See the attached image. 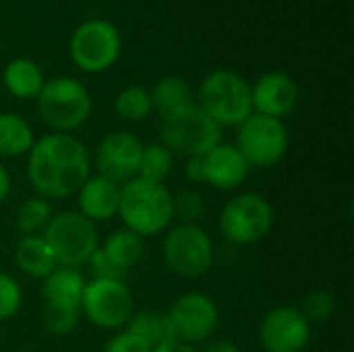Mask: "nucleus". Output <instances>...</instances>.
Returning <instances> with one entry per match:
<instances>
[{
    "instance_id": "obj_31",
    "label": "nucleus",
    "mask_w": 354,
    "mask_h": 352,
    "mask_svg": "<svg viewBox=\"0 0 354 352\" xmlns=\"http://www.w3.org/2000/svg\"><path fill=\"white\" fill-rule=\"evenodd\" d=\"M23 307V288L19 280L6 272H0V324L12 319Z\"/></svg>"
},
{
    "instance_id": "obj_6",
    "label": "nucleus",
    "mask_w": 354,
    "mask_h": 352,
    "mask_svg": "<svg viewBox=\"0 0 354 352\" xmlns=\"http://www.w3.org/2000/svg\"><path fill=\"white\" fill-rule=\"evenodd\" d=\"M35 102L39 118L54 133H75L89 120L93 110L91 93L73 77H54L46 81Z\"/></svg>"
},
{
    "instance_id": "obj_10",
    "label": "nucleus",
    "mask_w": 354,
    "mask_h": 352,
    "mask_svg": "<svg viewBox=\"0 0 354 352\" xmlns=\"http://www.w3.org/2000/svg\"><path fill=\"white\" fill-rule=\"evenodd\" d=\"M122 50L120 31L106 19H89L75 27L68 54L77 68L83 73H104L112 68Z\"/></svg>"
},
{
    "instance_id": "obj_3",
    "label": "nucleus",
    "mask_w": 354,
    "mask_h": 352,
    "mask_svg": "<svg viewBox=\"0 0 354 352\" xmlns=\"http://www.w3.org/2000/svg\"><path fill=\"white\" fill-rule=\"evenodd\" d=\"M195 104L220 127H239L253 114L251 83L236 71L218 68L203 77Z\"/></svg>"
},
{
    "instance_id": "obj_28",
    "label": "nucleus",
    "mask_w": 354,
    "mask_h": 352,
    "mask_svg": "<svg viewBox=\"0 0 354 352\" xmlns=\"http://www.w3.org/2000/svg\"><path fill=\"white\" fill-rule=\"evenodd\" d=\"M299 309L303 311V315L307 317V322L311 326L313 324H328L338 311V299L328 288H315L301 301Z\"/></svg>"
},
{
    "instance_id": "obj_8",
    "label": "nucleus",
    "mask_w": 354,
    "mask_h": 352,
    "mask_svg": "<svg viewBox=\"0 0 354 352\" xmlns=\"http://www.w3.org/2000/svg\"><path fill=\"white\" fill-rule=\"evenodd\" d=\"M160 141L174 158H203L222 141V129L195 104L162 120Z\"/></svg>"
},
{
    "instance_id": "obj_13",
    "label": "nucleus",
    "mask_w": 354,
    "mask_h": 352,
    "mask_svg": "<svg viewBox=\"0 0 354 352\" xmlns=\"http://www.w3.org/2000/svg\"><path fill=\"white\" fill-rule=\"evenodd\" d=\"M313 326L295 305L270 309L257 330L259 344L266 352H305L311 342Z\"/></svg>"
},
{
    "instance_id": "obj_36",
    "label": "nucleus",
    "mask_w": 354,
    "mask_h": 352,
    "mask_svg": "<svg viewBox=\"0 0 354 352\" xmlns=\"http://www.w3.org/2000/svg\"><path fill=\"white\" fill-rule=\"evenodd\" d=\"M151 352H199L195 346L191 344H185V342H178V340H168L156 349H151Z\"/></svg>"
},
{
    "instance_id": "obj_19",
    "label": "nucleus",
    "mask_w": 354,
    "mask_h": 352,
    "mask_svg": "<svg viewBox=\"0 0 354 352\" xmlns=\"http://www.w3.org/2000/svg\"><path fill=\"white\" fill-rule=\"evenodd\" d=\"M12 261H15V268L33 278V280H44L48 274H52L58 263L54 259V253L52 249L48 247L46 239L41 234L37 237H21L15 245V251H12Z\"/></svg>"
},
{
    "instance_id": "obj_20",
    "label": "nucleus",
    "mask_w": 354,
    "mask_h": 352,
    "mask_svg": "<svg viewBox=\"0 0 354 352\" xmlns=\"http://www.w3.org/2000/svg\"><path fill=\"white\" fill-rule=\"evenodd\" d=\"M100 251L116 270H120L127 276V272L143 259L145 239L122 226L118 230H112L104 241H100Z\"/></svg>"
},
{
    "instance_id": "obj_4",
    "label": "nucleus",
    "mask_w": 354,
    "mask_h": 352,
    "mask_svg": "<svg viewBox=\"0 0 354 352\" xmlns=\"http://www.w3.org/2000/svg\"><path fill=\"white\" fill-rule=\"evenodd\" d=\"M162 259L183 280L203 278L216 261V245L201 224H172L162 239Z\"/></svg>"
},
{
    "instance_id": "obj_12",
    "label": "nucleus",
    "mask_w": 354,
    "mask_h": 352,
    "mask_svg": "<svg viewBox=\"0 0 354 352\" xmlns=\"http://www.w3.org/2000/svg\"><path fill=\"white\" fill-rule=\"evenodd\" d=\"M166 315L174 340L191 346L209 342L220 326V309L216 301L199 290H189L176 297Z\"/></svg>"
},
{
    "instance_id": "obj_33",
    "label": "nucleus",
    "mask_w": 354,
    "mask_h": 352,
    "mask_svg": "<svg viewBox=\"0 0 354 352\" xmlns=\"http://www.w3.org/2000/svg\"><path fill=\"white\" fill-rule=\"evenodd\" d=\"M87 266H89V270H91V278H97V280H124V274H122L120 270H116V268L106 259V255L100 251V247H97V251L91 255V259L87 261Z\"/></svg>"
},
{
    "instance_id": "obj_24",
    "label": "nucleus",
    "mask_w": 354,
    "mask_h": 352,
    "mask_svg": "<svg viewBox=\"0 0 354 352\" xmlns=\"http://www.w3.org/2000/svg\"><path fill=\"white\" fill-rule=\"evenodd\" d=\"M127 330L137 334L151 349H156V346H160V344H164L168 340H174L166 311H153V309L135 311L133 317L127 324Z\"/></svg>"
},
{
    "instance_id": "obj_25",
    "label": "nucleus",
    "mask_w": 354,
    "mask_h": 352,
    "mask_svg": "<svg viewBox=\"0 0 354 352\" xmlns=\"http://www.w3.org/2000/svg\"><path fill=\"white\" fill-rule=\"evenodd\" d=\"M54 216L52 203L39 195H33L25 199L15 214V226L21 237H37L44 234L46 226L50 224Z\"/></svg>"
},
{
    "instance_id": "obj_11",
    "label": "nucleus",
    "mask_w": 354,
    "mask_h": 352,
    "mask_svg": "<svg viewBox=\"0 0 354 352\" xmlns=\"http://www.w3.org/2000/svg\"><path fill=\"white\" fill-rule=\"evenodd\" d=\"M133 313L135 297L124 280H87L81 299V317L91 326L106 332H118L127 328Z\"/></svg>"
},
{
    "instance_id": "obj_37",
    "label": "nucleus",
    "mask_w": 354,
    "mask_h": 352,
    "mask_svg": "<svg viewBox=\"0 0 354 352\" xmlns=\"http://www.w3.org/2000/svg\"><path fill=\"white\" fill-rule=\"evenodd\" d=\"M201 352H241L232 340H209Z\"/></svg>"
},
{
    "instance_id": "obj_2",
    "label": "nucleus",
    "mask_w": 354,
    "mask_h": 352,
    "mask_svg": "<svg viewBox=\"0 0 354 352\" xmlns=\"http://www.w3.org/2000/svg\"><path fill=\"white\" fill-rule=\"evenodd\" d=\"M116 218H120L122 226L141 239L164 234L174 224L172 191L166 183L135 176L120 185Z\"/></svg>"
},
{
    "instance_id": "obj_9",
    "label": "nucleus",
    "mask_w": 354,
    "mask_h": 352,
    "mask_svg": "<svg viewBox=\"0 0 354 352\" xmlns=\"http://www.w3.org/2000/svg\"><path fill=\"white\" fill-rule=\"evenodd\" d=\"M236 147L251 168H272L280 164L290 147V133L284 120L253 112L236 127Z\"/></svg>"
},
{
    "instance_id": "obj_15",
    "label": "nucleus",
    "mask_w": 354,
    "mask_h": 352,
    "mask_svg": "<svg viewBox=\"0 0 354 352\" xmlns=\"http://www.w3.org/2000/svg\"><path fill=\"white\" fill-rule=\"evenodd\" d=\"M253 112L280 118L288 116L299 102V85L284 71H270L251 85Z\"/></svg>"
},
{
    "instance_id": "obj_29",
    "label": "nucleus",
    "mask_w": 354,
    "mask_h": 352,
    "mask_svg": "<svg viewBox=\"0 0 354 352\" xmlns=\"http://www.w3.org/2000/svg\"><path fill=\"white\" fill-rule=\"evenodd\" d=\"M172 212L174 222L178 224H199L205 214V199L201 191H197L195 187H187L178 193H172Z\"/></svg>"
},
{
    "instance_id": "obj_14",
    "label": "nucleus",
    "mask_w": 354,
    "mask_h": 352,
    "mask_svg": "<svg viewBox=\"0 0 354 352\" xmlns=\"http://www.w3.org/2000/svg\"><path fill=\"white\" fill-rule=\"evenodd\" d=\"M143 143L131 131H110L93 151L91 168L95 174L122 185L137 176Z\"/></svg>"
},
{
    "instance_id": "obj_21",
    "label": "nucleus",
    "mask_w": 354,
    "mask_h": 352,
    "mask_svg": "<svg viewBox=\"0 0 354 352\" xmlns=\"http://www.w3.org/2000/svg\"><path fill=\"white\" fill-rule=\"evenodd\" d=\"M151 108L164 118H170L191 106H195V91L183 77H164L151 89Z\"/></svg>"
},
{
    "instance_id": "obj_22",
    "label": "nucleus",
    "mask_w": 354,
    "mask_h": 352,
    "mask_svg": "<svg viewBox=\"0 0 354 352\" xmlns=\"http://www.w3.org/2000/svg\"><path fill=\"white\" fill-rule=\"evenodd\" d=\"M6 91L17 100H35L46 83L44 71L31 58H12L2 71Z\"/></svg>"
},
{
    "instance_id": "obj_5",
    "label": "nucleus",
    "mask_w": 354,
    "mask_h": 352,
    "mask_svg": "<svg viewBox=\"0 0 354 352\" xmlns=\"http://www.w3.org/2000/svg\"><path fill=\"white\" fill-rule=\"evenodd\" d=\"M276 224V212L270 199L261 193L245 191L226 201L220 212V234L234 247L257 245L268 239Z\"/></svg>"
},
{
    "instance_id": "obj_34",
    "label": "nucleus",
    "mask_w": 354,
    "mask_h": 352,
    "mask_svg": "<svg viewBox=\"0 0 354 352\" xmlns=\"http://www.w3.org/2000/svg\"><path fill=\"white\" fill-rule=\"evenodd\" d=\"M185 178L191 185H205V168H203V158H189L185 160Z\"/></svg>"
},
{
    "instance_id": "obj_1",
    "label": "nucleus",
    "mask_w": 354,
    "mask_h": 352,
    "mask_svg": "<svg viewBox=\"0 0 354 352\" xmlns=\"http://www.w3.org/2000/svg\"><path fill=\"white\" fill-rule=\"evenodd\" d=\"M91 174V154L73 133H46L27 154V180L48 201L73 197Z\"/></svg>"
},
{
    "instance_id": "obj_23",
    "label": "nucleus",
    "mask_w": 354,
    "mask_h": 352,
    "mask_svg": "<svg viewBox=\"0 0 354 352\" xmlns=\"http://www.w3.org/2000/svg\"><path fill=\"white\" fill-rule=\"evenodd\" d=\"M33 127L17 112H0V158L15 160L29 154L35 143Z\"/></svg>"
},
{
    "instance_id": "obj_18",
    "label": "nucleus",
    "mask_w": 354,
    "mask_h": 352,
    "mask_svg": "<svg viewBox=\"0 0 354 352\" xmlns=\"http://www.w3.org/2000/svg\"><path fill=\"white\" fill-rule=\"evenodd\" d=\"M85 276L81 270L75 268H56L41 280V299L44 307H58V309H79L85 290Z\"/></svg>"
},
{
    "instance_id": "obj_26",
    "label": "nucleus",
    "mask_w": 354,
    "mask_h": 352,
    "mask_svg": "<svg viewBox=\"0 0 354 352\" xmlns=\"http://www.w3.org/2000/svg\"><path fill=\"white\" fill-rule=\"evenodd\" d=\"M172 170H174V156L162 141L143 145L137 176L153 180V183H166Z\"/></svg>"
},
{
    "instance_id": "obj_7",
    "label": "nucleus",
    "mask_w": 354,
    "mask_h": 352,
    "mask_svg": "<svg viewBox=\"0 0 354 352\" xmlns=\"http://www.w3.org/2000/svg\"><path fill=\"white\" fill-rule=\"evenodd\" d=\"M60 268H83L100 247L97 224L77 210L56 212L41 234Z\"/></svg>"
},
{
    "instance_id": "obj_16",
    "label": "nucleus",
    "mask_w": 354,
    "mask_h": 352,
    "mask_svg": "<svg viewBox=\"0 0 354 352\" xmlns=\"http://www.w3.org/2000/svg\"><path fill=\"white\" fill-rule=\"evenodd\" d=\"M203 168H205V185L220 193L236 191L251 172V166L247 164L245 156L239 151L234 143L220 141L214 149H209L203 156Z\"/></svg>"
},
{
    "instance_id": "obj_27",
    "label": "nucleus",
    "mask_w": 354,
    "mask_h": 352,
    "mask_svg": "<svg viewBox=\"0 0 354 352\" xmlns=\"http://www.w3.org/2000/svg\"><path fill=\"white\" fill-rule=\"evenodd\" d=\"M114 112L127 122H143L153 112L149 89L141 85H129L120 89L114 98Z\"/></svg>"
},
{
    "instance_id": "obj_30",
    "label": "nucleus",
    "mask_w": 354,
    "mask_h": 352,
    "mask_svg": "<svg viewBox=\"0 0 354 352\" xmlns=\"http://www.w3.org/2000/svg\"><path fill=\"white\" fill-rule=\"evenodd\" d=\"M81 311L79 309H58V307H44L41 313V326L52 336H68L73 334L81 324Z\"/></svg>"
},
{
    "instance_id": "obj_32",
    "label": "nucleus",
    "mask_w": 354,
    "mask_h": 352,
    "mask_svg": "<svg viewBox=\"0 0 354 352\" xmlns=\"http://www.w3.org/2000/svg\"><path fill=\"white\" fill-rule=\"evenodd\" d=\"M104 352H151V346L131 330L122 328L112 334V338L104 346Z\"/></svg>"
},
{
    "instance_id": "obj_17",
    "label": "nucleus",
    "mask_w": 354,
    "mask_h": 352,
    "mask_svg": "<svg viewBox=\"0 0 354 352\" xmlns=\"http://www.w3.org/2000/svg\"><path fill=\"white\" fill-rule=\"evenodd\" d=\"M77 195V212L83 214L93 224L108 222L118 216V201H120V185L108 180L100 174H91Z\"/></svg>"
},
{
    "instance_id": "obj_35",
    "label": "nucleus",
    "mask_w": 354,
    "mask_h": 352,
    "mask_svg": "<svg viewBox=\"0 0 354 352\" xmlns=\"http://www.w3.org/2000/svg\"><path fill=\"white\" fill-rule=\"evenodd\" d=\"M10 191H12V178H10V172L6 170V166L0 162V205L10 197Z\"/></svg>"
}]
</instances>
